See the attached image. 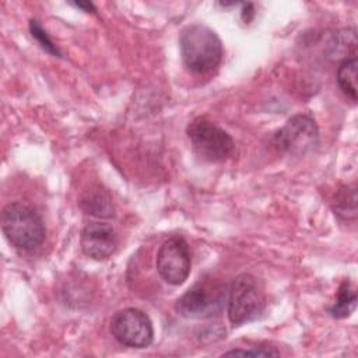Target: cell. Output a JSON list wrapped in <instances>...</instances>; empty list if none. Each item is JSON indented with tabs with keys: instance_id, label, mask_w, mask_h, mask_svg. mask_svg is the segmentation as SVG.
Here are the masks:
<instances>
[{
	"instance_id": "cell-1",
	"label": "cell",
	"mask_w": 358,
	"mask_h": 358,
	"mask_svg": "<svg viewBox=\"0 0 358 358\" xmlns=\"http://www.w3.org/2000/svg\"><path fill=\"white\" fill-rule=\"evenodd\" d=\"M179 48L185 66L196 74L214 70L224 55L222 42L217 32L200 22L186 25L180 31Z\"/></svg>"
},
{
	"instance_id": "cell-2",
	"label": "cell",
	"mask_w": 358,
	"mask_h": 358,
	"mask_svg": "<svg viewBox=\"0 0 358 358\" xmlns=\"http://www.w3.org/2000/svg\"><path fill=\"white\" fill-rule=\"evenodd\" d=\"M1 229L14 248L25 252L38 249L46 236L41 215L32 207L20 201L10 203L3 208Z\"/></svg>"
},
{
	"instance_id": "cell-3",
	"label": "cell",
	"mask_w": 358,
	"mask_h": 358,
	"mask_svg": "<svg viewBox=\"0 0 358 358\" xmlns=\"http://www.w3.org/2000/svg\"><path fill=\"white\" fill-rule=\"evenodd\" d=\"M227 298L225 284L206 277L190 287L175 305L176 312L186 319H207L220 315Z\"/></svg>"
},
{
	"instance_id": "cell-4",
	"label": "cell",
	"mask_w": 358,
	"mask_h": 358,
	"mask_svg": "<svg viewBox=\"0 0 358 358\" xmlns=\"http://www.w3.org/2000/svg\"><path fill=\"white\" fill-rule=\"evenodd\" d=\"M266 308V296L260 281L242 273L234 278L228 292V317L234 326L257 319Z\"/></svg>"
},
{
	"instance_id": "cell-5",
	"label": "cell",
	"mask_w": 358,
	"mask_h": 358,
	"mask_svg": "<svg viewBox=\"0 0 358 358\" xmlns=\"http://www.w3.org/2000/svg\"><path fill=\"white\" fill-rule=\"evenodd\" d=\"M187 136L194 152L208 162L227 159L235 148L232 137L204 117H197L187 126Z\"/></svg>"
},
{
	"instance_id": "cell-6",
	"label": "cell",
	"mask_w": 358,
	"mask_h": 358,
	"mask_svg": "<svg viewBox=\"0 0 358 358\" xmlns=\"http://www.w3.org/2000/svg\"><path fill=\"white\" fill-rule=\"evenodd\" d=\"M109 330L120 344L131 348H145L154 338L151 319L136 308L117 310L110 319Z\"/></svg>"
},
{
	"instance_id": "cell-7",
	"label": "cell",
	"mask_w": 358,
	"mask_h": 358,
	"mask_svg": "<svg viewBox=\"0 0 358 358\" xmlns=\"http://www.w3.org/2000/svg\"><path fill=\"white\" fill-rule=\"evenodd\" d=\"M319 141L316 122L308 115H295L275 133L274 145L291 155H303L312 151Z\"/></svg>"
},
{
	"instance_id": "cell-8",
	"label": "cell",
	"mask_w": 358,
	"mask_h": 358,
	"mask_svg": "<svg viewBox=\"0 0 358 358\" xmlns=\"http://www.w3.org/2000/svg\"><path fill=\"white\" fill-rule=\"evenodd\" d=\"M157 270L161 278L171 285H180L190 273V252L187 243L178 236L165 241L157 253Z\"/></svg>"
},
{
	"instance_id": "cell-9",
	"label": "cell",
	"mask_w": 358,
	"mask_h": 358,
	"mask_svg": "<svg viewBox=\"0 0 358 358\" xmlns=\"http://www.w3.org/2000/svg\"><path fill=\"white\" fill-rule=\"evenodd\" d=\"M81 250L94 260L110 257L117 248V236L112 225L105 222H90L84 227L80 238Z\"/></svg>"
},
{
	"instance_id": "cell-10",
	"label": "cell",
	"mask_w": 358,
	"mask_h": 358,
	"mask_svg": "<svg viewBox=\"0 0 358 358\" xmlns=\"http://www.w3.org/2000/svg\"><path fill=\"white\" fill-rule=\"evenodd\" d=\"M81 206L85 211H88V214H92L96 217L108 218V217L113 215L112 200H110L108 192H105L102 189H96V190L85 194L83 197Z\"/></svg>"
},
{
	"instance_id": "cell-11",
	"label": "cell",
	"mask_w": 358,
	"mask_h": 358,
	"mask_svg": "<svg viewBox=\"0 0 358 358\" xmlns=\"http://www.w3.org/2000/svg\"><path fill=\"white\" fill-rule=\"evenodd\" d=\"M357 57H350L337 69V84L352 102L357 101Z\"/></svg>"
},
{
	"instance_id": "cell-12",
	"label": "cell",
	"mask_w": 358,
	"mask_h": 358,
	"mask_svg": "<svg viewBox=\"0 0 358 358\" xmlns=\"http://www.w3.org/2000/svg\"><path fill=\"white\" fill-rule=\"evenodd\" d=\"M357 305V294L355 289L351 287L350 281H344L338 289L337 298L333 306L329 309L330 315L336 319H343L351 315Z\"/></svg>"
},
{
	"instance_id": "cell-13",
	"label": "cell",
	"mask_w": 358,
	"mask_h": 358,
	"mask_svg": "<svg viewBox=\"0 0 358 358\" xmlns=\"http://www.w3.org/2000/svg\"><path fill=\"white\" fill-rule=\"evenodd\" d=\"M29 31H31L32 38L36 39V42L41 45V48L43 50H46L48 53H50L53 56H60L59 49L56 48V45L53 43V41L50 39L48 32L42 28V25L36 20L29 21Z\"/></svg>"
},
{
	"instance_id": "cell-14",
	"label": "cell",
	"mask_w": 358,
	"mask_h": 358,
	"mask_svg": "<svg viewBox=\"0 0 358 358\" xmlns=\"http://www.w3.org/2000/svg\"><path fill=\"white\" fill-rule=\"evenodd\" d=\"M280 352L273 350V348H266V347H253V348H246V350H231L224 352V355H241V357H277Z\"/></svg>"
},
{
	"instance_id": "cell-15",
	"label": "cell",
	"mask_w": 358,
	"mask_h": 358,
	"mask_svg": "<svg viewBox=\"0 0 358 358\" xmlns=\"http://www.w3.org/2000/svg\"><path fill=\"white\" fill-rule=\"evenodd\" d=\"M71 6H74V7H77V8H81V10L87 11V13H90V11L94 13V11H95L94 4L90 3V1H76V3H71Z\"/></svg>"
}]
</instances>
